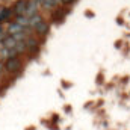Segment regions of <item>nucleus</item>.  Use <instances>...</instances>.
Instances as JSON below:
<instances>
[{
	"label": "nucleus",
	"instance_id": "0eeeda50",
	"mask_svg": "<svg viewBox=\"0 0 130 130\" xmlns=\"http://www.w3.org/2000/svg\"><path fill=\"white\" fill-rule=\"evenodd\" d=\"M59 2L61 0H42L41 2V6L45 8V9H53V8H56L59 5Z\"/></svg>",
	"mask_w": 130,
	"mask_h": 130
},
{
	"label": "nucleus",
	"instance_id": "7ed1b4c3",
	"mask_svg": "<svg viewBox=\"0 0 130 130\" xmlns=\"http://www.w3.org/2000/svg\"><path fill=\"white\" fill-rule=\"evenodd\" d=\"M26 6H27V0H18V2L14 5L12 12H14L15 15H24V12H26Z\"/></svg>",
	"mask_w": 130,
	"mask_h": 130
},
{
	"label": "nucleus",
	"instance_id": "ddd939ff",
	"mask_svg": "<svg viewBox=\"0 0 130 130\" xmlns=\"http://www.w3.org/2000/svg\"><path fill=\"white\" fill-rule=\"evenodd\" d=\"M0 61H2V58H0Z\"/></svg>",
	"mask_w": 130,
	"mask_h": 130
},
{
	"label": "nucleus",
	"instance_id": "39448f33",
	"mask_svg": "<svg viewBox=\"0 0 130 130\" xmlns=\"http://www.w3.org/2000/svg\"><path fill=\"white\" fill-rule=\"evenodd\" d=\"M35 30H36V33H39V35H42V36H44V35H47V32H48V23L42 20L39 24H36V26H35Z\"/></svg>",
	"mask_w": 130,
	"mask_h": 130
},
{
	"label": "nucleus",
	"instance_id": "f03ea898",
	"mask_svg": "<svg viewBox=\"0 0 130 130\" xmlns=\"http://www.w3.org/2000/svg\"><path fill=\"white\" fill-rule=\"evenodd\" d=\"M39 5H41V2H38V0H29V2H27V6H26L24 15L29 18V17H32V15H35V14H38Z\"/></svg>",
	"mask_w": 130,
	"mask_h": 130
},
{
	"label": "nucleus",
	"instance_id": "6e6552de",
	"mask_svg": "<svg viewBox=\"0 0 130 130\" xmlns=\"http://www.w3.org/2000/svg\"><path fill=\"white\" fill-rule=\"evenodd\" d=\"M15 23H18L20 26H23V27H26V29H30V27H29V18H27L26 15H17Z\"/></svg>",
	"mask_w": 130,
	"mask_h": 130
},
{
	"label": "nucleus",
	"instance_id": "f8f14e48",
	"mask_svg": "<svg viewBox=\"0 0 130 130\" xmlns=\"http://www.w3.org/2000/svg\"><path fill=\"white\" fill-rule=\"evenodd\" d=\"M38 2H42V0H38Z\"/></svg>",
	"mask_w": 130,
	"mask_h": 130
},
{
	"label": "nucleus",
	"instance_id": "9d476101",
	"mask_svg": "<svg viewBox=\"0 0 130 130\" xmlns=\"http://www.w3.org/2000/svg\"><path fill=\"white\" fill-rule=\"evenodd\" d=\"M73 2H76V0H61V3H62V5H71Z\"/></svg>",
	"mask_w": 130,
	"mask_h": 130
},
{
	"label": "nucleus",
	"instance_id": "20e7f679",
	"mask_svg": "<svg viewBox=\"0 0 130 130\" xmlns=\"http://www.w3.org/2000/svg\"><path fill=\"white\" fill-rule=\"evenodd\" d=\"M29 29H26V27H23V26H20L18 23H9V26H8V33L9 35H14V33H18V32H27Z\"/></svg>",
	"mask_w": 130,
	"mask_h": 130
},
{
	"label": "nucleus",
	"instance_id": "1a4fd4ad",
	"mask_svg": "<svg viewBox=\"0 0 130 130\" xmlns=\"http://www.w3.org/2000/svg\"><path fill=\"white\" fill-rule=\"evenodd\" d=\"M12 14H14V12H12V9H9V8L2 9V11H0V23H3V21L9 20V17H11Z\"/></svg>",
	"mask_w": 130,
	"mask_h": 130
},
{
	"label": "nucleus",
	"instance_id": "423d86ee",
	"mask_svg": "<svg viewBox=\"0 0 130 130\" xmlns=\"http://www.w3.org/2000/svg\"><path fill=\"white\" fill-rule=\"evenodd\" d=\"M42 20H44V18H42L41 14H35V15H32V17H29V27H30V29H35V26L39 24Z\"/></svg>",
	"mask_w": 130,
	"mask_h": 130
},
{
	"label": "nucleus",
	"instance_id": "9b49d317",
	"mask_svg": "<svg viewBox=\"0 0 130 130\" xmlns=\"http://www.w3.org/2000/svg\"><path fill=\"white\" fill-rule=\"evenodd\" d=\"M3 70H5V62H2V61H0V74H2V71H3Z\"/></svg>",
	"mask_w": 130,
	"mask_h": 130
},
{
	"label": "nucleus",
	"instance_id": "f257e3e1",
	"mask_svg": "<svg viewBox=\"0 0 130 130\" xmlns=\"http://www.w3.org/2000/svg\"><path fill=\"white\" fill-rule=\"evenodd\" d=\"M5 70L8 73H17L21 70V61L18 59V56H12V58H8L5 61Z\"/></svg>",
	"mask_w": 130,
	"mask_h": 130
}]
</instances>
